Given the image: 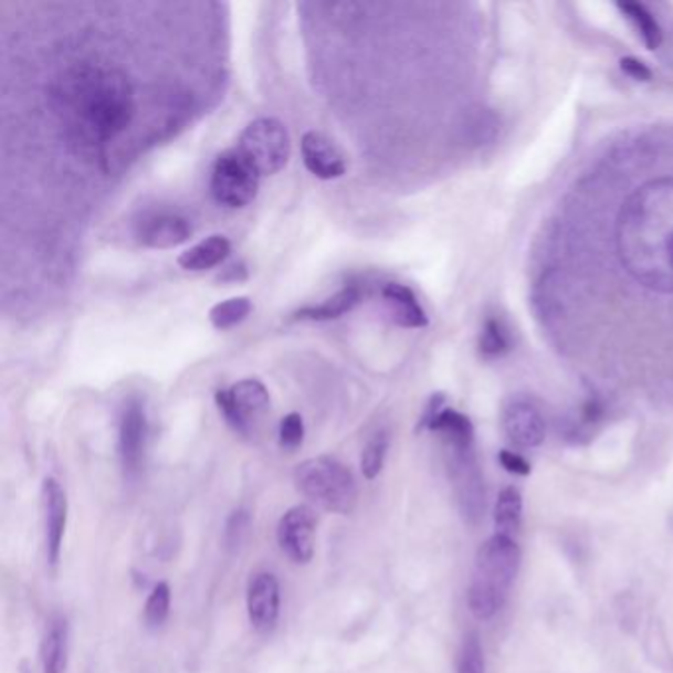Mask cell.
I'll list each match as a JSON object with an SVG mask.
<instances>
[{
	"label": "cell",
	"mask_w": 673,
	"mask_h": 673,
	"mask_svg": "<svg viewBox=\"0 0 673 673\" xmlns=\"http://www.w3.org/2000/svg\"><path fill=\"white\" fill-rule=\"evenodd\" d=\"M52 103L72 139L103 147L127 129L137 109L129 75L105 64H75L52 85Z\"/></svg>",
	"instance_id": "6da1fadb"
},
{
	"label": "cell",
	"mask_w": 673,
	"mask_h": 673,
	"mask_svg": "<svg viewBox=\"0 0 673 673\" xmlns=\"http://www.w3.org/2000/svg\"><path fill=\"white\" fill-rule=\"evenodd\" d=\"M519 565L522 549L514 537L496 534L480 545L466 592L469 609L474 617L490 620L504 609Z\"/></svg>",
	"instance_id": "7a4b0ae2"
},
{
	"label": "cell",
	"mask_w": 673,
	"mask_h": 673,
	"mask_svg": "<svg viewBox=\"0 0 673 673\" xmlns=\"http://www.w3.org/2000/svg\"><path fill=\"white\" fill-rule=\"evenodd\" d=\"M296 488L326 512L350 516L358 506V482L350 469L334 456H314L293 472Z\"/></svg>",
	"instance_id": "3957f363"
},
{
	"label": "cell",
	"mask_w": 673,
	"mask_h": 673,
	"mask_svg": "<svg viewBox=\"0 0 673 673\" xmlns=\"http://www.w3.org/2000/svg\"><path fill=\"white\" fill-rule=\"evenodd\" d=\"M261 175L240 148L223 150L213 160L210 190L213 200L225 208H245L257 196Z\"/></svg>",
	"instance_id": "277c9868"
},
{
	"label": "cell",
	"mask_w": 673,
	"mask_h": 673,
	"mask_svg": "<svg viewBox=\"0 0 673 673\" xmlns=\"http://www.w3.org/2000/svg\"><path fill=\"white\" fill-rule=\"evenodd\" d=\"M238 148L250 158L259 175H277L291 158V135L281 120L261 117L243 129Z\"/></svg>",
	"instance_id": "5b68a950"
},
{
	"label": "cell",
	"mask_w": 673,
	"mask_h": 673,
	"mask_svg": "<svg viewBox=\"0 0 673 673\" xmlns=\"http://www.w3.org/2000/svg\"><path fill=\"white\" fill-rule=\"evenodd\" d=\"M449 476L464 524L479 526L486 516V486L474 449L449 451Z\"/></svg>",
	"instance_id": "8992f818"
},
{
	"label": "cell",
	"mask_w": 673,
	"mask_h": 673,
	"mask_svg": "<svg viewBox=\"0 0 673 673\" xmlns=\"http://www.w3.org/2000/svg\"><path fill=\"white\" fill-rule=\"evenodd\" d=\"M215 406L235 433L251 434L253 427L267 416L269 391L259 379H241L230 389L215 391Z\"/></svg>",
	"instance_id": "52a82bcc"
},
{
	"label": "cell",
	"mask_w": 673,
	"mask_h": 673,
	"mask_svg": "<svg viewBox=\"0 0 673 673\" xmlns=\"http://www.w3.org/2000/svg\"><path fill=\"white\" fill-rule=\"evenodd\" d=\"M148 421L139 399H129L119 419V459L127 479L139 476L147 451Z\"/></svg>",
	"instance_id": "ba28073f"
},
{
	"label": "cell",
	"mask_w": 673,
	"mask_h": 673,
	"mask_svg": "<svg viewBox=\"0 0 673 673\" xmlns=\"http://www.w3.org/2000/svg\"><path fill=\"white\" fill-rule=\"evenodd\" d=\"M316 514L311 506L298 504L278 519L277 541L281 551L298 565L313 561Z\"/></svg>",
	"instance_id": "9c48e42d"
},
{
	"label": "cell",
	"mask_w": 673,
	"mask_h": 673,
	"mask_svg": "<svg viewBox=\"0 0 673 673\" xmlns=\"http://www.w3.org/2000/svg\"><path fill=\"white\" fill-rule=\"evenodd\" d=\"M281 612V587L273 572H257L248 585V614L251 627L259 634H271Z\"/></svg>",
	"instance_id": "30bf717a"
},
{
	"label": "cell",
	"mask_w": 673,
	"mask_h": 673,
	"mask_svg": "<svg viewBox=\"0 0 673 673\" xmlns=\"http://www.w3.org/2000/svg\"><path fill=\"white\" fill-rule=\"evenodd\" d=\"M502 427L507 441L517 449H537L547 433L541 411L526 399H514L504 407Z\"/></svg>",
	"instance_id": "8fae6325"
},
{
	"label": "cell",
	"mask_w": 673,
	"mask_h": 673,
	"mask_svg": "<svg viewBox=\"0 0 673 673\" xmlns=\"http://www.w3.org/2000/svg\"><path fill=\"white\" fill-rule=\"evenodd\" d=\"M42 507H44V541H46L48 562L56 567L64 547L67 527V494L56 479L48 476L42 484Z\"/></svg>",
	"instance_id": "7c38bea8"
},
{
	"label": "cell",
	"mask_w": 673,
	"mask_h": 673,
	"mask_svg": "<svg viewBox=\"0 0 673 673\" xmlns=\"http://www.w3.org/2000/svg\"><path fill=\"white\" fill-rule=\"evenodd\" d=\"M301 153L306 170L318 180H336L346 175V158L323 133H305L301 140Z\"/></svg>",
	"instance_id": "4fadbf2b"
},
{
	"label": "cell",
	"mask_w": 673,
	"mask_h": 673,
	"mask_svg": "<svg viewBox=\"0 0 673 673\" xmlns=\"http://www.w3.org/2000/svg\"><path fill=\"white\" fill-rule=\"evenodd\" d=\"M137 238L150 250H175L192 238V223L178 213H158L143 222Z\"/></svg>",
	"instance_id": "5bb4252c"
},
{
	"label": "cell",
	"mask_w": 673,
	"mask_h": 673,
	"mask_svg": "<svg viewBox=\"0 0 673 673\" xmlns=\"http://www.w3.org/2000/svg\"><path fill=\"white\" fill-rule=\"evenodd\" d=\"M67 658H70V624H67V618L54 614L48 620L42 644H40L42 672L65 673Z\"/></svg>",
	"instance_id": "9a60e30c"
},
{
	"label": "cell",
	"mask_w": 673,
	"mask_h": 673,
	"mask_svg": "<svg viewBox=\"0 0 673 673\" xmlns=\"http://www.w3.org/2000/svg\"><path fill=\"white\" fill-rule=\"evenodd\" d=\"M391 320L401 328H424L429 324L423 306L419 305L416 293L406 285L388 283L381 291Z\"/></svg>",
	"instance_id": "2e32d148"
},
{
	"label": "cell",
	"mask_w": 673,
	"mask_h": 673,
	"mask_svg": "<svg viewBox=\"0 0 673 673\" xmlns=\"http://www.w3.org/2000/svg\"><path fill=\"white\" fill-rule=\"evenodd\" d=\"M427 429L443 437L446 451L474 449V427L471 419L454 409L444 407L443 411H439L433 421L427 424Z\"/></svg>",
	"instance_id": "e0dca14e"
},
{
	"label": "cell",
	"mask_w": 673,
	"mask_h": 673,
	"mask_svg": "<svg viewBox=\"0 0 673 673\" xmlns=\"http://www.w3.org/2000/svg\"><path fill=\"white\" fill-rule=\"evenodd\" d=\"M231 243L225 235H210L206 240L196 243L194 248L180 253L178 265L185 271L202 273L208 269L222 265L225 259L230 257Z\"/></svg>",
	"instance_id": "ac0fdd59"
},
{
	"label": "cell",
	"mask_w": 673,
	"mask_h": 673,
	"mask_svg": "<svg viewBox=\"0 0 673 673\" xmlns=\"http://www.w3.org/2000/svg\"><path fill=\"white\" fill-rule=\"evenodd\" d=\"M361 301V288L358 285L344 286L336 295L328 296L320 305L303 306L298 308L293 318L295 320H311V323H326L336 320Z\"/></svg>",
	"instance_id": "d6986e66"
},
{
	"label": "cell",
	"mask_w": 673,
	"mask_h": 673,
	"mask_svg": "<svg viewBox=\"0 0 673 673\" xmlns=\"http://www.w3.org/2000/svg\"><path fill=\"white\" fill-rule=\"evenodd\" d=\"M522 512H524L522 492L514 486L502 490L494 507V522L498 534L514 537L522 527Z\"/></svg>",
	"instance_id": "ffe728a7"
},
{
	"label": "cell",
	"mask_w": 673,
	"mask_h": 673,
	"mask_svg": "<svg viewBox=\"0 0 673 673\" xmlns=\"http://www.w3.org/2000/svg\"><path fill=\"white\" fill-rule=\"evenodd\" d=\"M620 12L630 20V24L637 29L638 36L642 38L648 50H655L662 44V29L658 24L654 14L645 9L644 4L638 2H618Z\"/></svg>",
	"instance_id": "44dd1931"
},
{
	"label": "cell",
	"mask_w": 673,
	"mask_h": 673,
	"mask_svg": "<svg viewBox=\"0 0 673 673\" xmlns=\"http://www.w3.org/2000/svg\"><path fill=\"white\" fill-rule=\"evenodd\" d=\"M251 311H253L251 298H248V296H233V298H228V301L212 306V311H210L208 316H210V323H212L215 330H230L233 326L248 320Z\"/></svg>",
	"instance_id": "7402d4cb"
},
{
	"label": "cell",
	"mask_w": 673,
	"mask_h": 673,
	"mask_svg": "<svg viewBox=\"0 0 673 673\" xmlns=\"http://www.w3.org/2000/svg\"><path fill=\"white\" fill-rule=\"evenodd\" d=\"M509 346H512V341H509L506 326L500 323L498 318H488L480 334V354L488 360H494V358L506 356Z\"/></svg>",
	"instance_id": "603a6c76"
},
{
	"label": "cell",
	"mask_w": 673,
	"mask_h": 673,
	"mask_svg": "<svg viewBox=\"0 0 673 673\" xmlns=\"http://www.w3.org/2000/svg\"><path fill=\"white\" fill-rule=\"evenodd\" d=\"M389 451V433L388 431H378L369 439L368 444L364 446L361 452V472L364 479L376 480L379 472L383 471V464L388 459Z\"/></svg>",
	"instance_id": "cb8c5ba5"
},
{
	"label": "cell",
	"mask_w": 673,
	"mask_h": 673,
	"mask_svg": "<svg viewBox=\"0 0 673 673\" xmlns=\"http://www.w3.org/2000/svg\"><path fill=\"white\" fill-rule=\"evenodd\" d=\"M170 600H172L170 585L165 581L155 585V589L148 595L147 604H145V624L148 630L165 627L168 614H170Z\"/></svg>",
	"instance_id": "d4e9b609"
},
{
	"label": "cell",
	"mask_w": 673,
	"mask_h": 673,
	"mask_svg": "<svg viewBox=\"0 0 673 673\" xmlns=\"http://www.w3.org/2000/svg\"><path fill=\"white\" fill-rule=\"evenodd\" d=\"M456 673H486V660H484V648L480 642L479 632H469L462 638L459 660H456Z\"/></svg>",
	"instance_id": "484cf974"
},
{
	"label": "cell",
	"mask_w": 673,
	"mask_h": 673,
	"mask_svg": "<svg viewBox=\"0 0 673 673\" xmlns=\"http://www.w3.org/2000/svg\"><path fill=\"white\" fill-rule=\"evenodd\" d=\"M305 441V421L298 413H288L278 424V444L285 451H296Z\"/></svg>",
	"instance_id": "4316f807"
},
{
	"label": "cell",
	"mask_w": 673,
	"mask_h": 673,
	"mask_svg": "<svg viewBox=\"0 0 673 673\" xmlns=\"http://www.w3.org/2000/svg\"><path fill=\"white\" fill-rule=\"evenodd\" d=\"M251 516L248 509H235L225 524V545L230 549L240 547L250 534Z\"/></svg>",
	"instance_id": "83f0119b"
},
{
	"label": "cell",
	"mask_w": 673,
	"mask_h": 673,
	"mask_svg": "<svg viewBox=\"0 0 673 673\" xmlns=\"http://www.w3.org/2000/svg\"><path fill=\"white\" fill-rule=\"evenodd\" d=\"M500 464L504 466V471L509 474H516V476H527L532 474V464L514 451H502L498 456Z\"/></svg>",
	"instance_id": "f1b7e54d"
},
{
	"label": "cell",
	"mask_w": 673,
	"mask_h": 673,
	"mask_svg": "<svg viewBox=\"0 0 673 673\" xmlns=\"http://www.w3.org/2000/svg\"><path fill=\"white\" fill-rule=\"evenodd\" d=\"M620 67H622V72H624L628 77H632V80H637V82H650V80H652L650 67H648L644 62L637 60V57H624V60L620 62Z\"/></svg>",
	"instance_id": "f546056e"
},
{
	"label": "cell",
	"mask_w": 673,
	"mask_h": 673,
	"mask_svg": "<svg viewBox=\"0 0 673 673\" xmlns=\"http://www.w3.org/2000/svg\"><path fill=\"white\" fill-rule=\"evenodd\" d=\"M248 269L243 263H233L228 269H223L222 275L218 277L220 283H231V285H235V283H243V281H248Z\"/></svg>",
	"instance_id": "4dcf8cb0"
}]
</instances>
